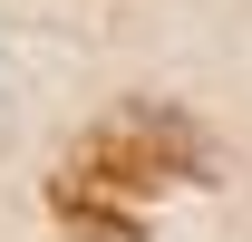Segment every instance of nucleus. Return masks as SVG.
Segmentation results:
<instances>
[{
  "label": "nucleus",
  "instance_id": "obj_1",
  "mask_svg": "<svg viewBox=\"0 0 252 242\" xmlns=\"http://www.w3.org/2000/svg\"><path fill=\"white\" fill-rule=\"evenodd\" d=\"M194 175H204L194 117H175V107H117L49 175V213L78 242H146V204L165 184H194Z\"/></svg>",
  "mask_w": 252,
  "mask_h": 242
}]
</instances>
